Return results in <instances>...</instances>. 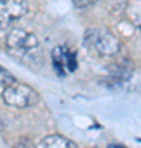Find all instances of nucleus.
<instances>
[{
  "instance_id": "obj_5",
  "label": "nucleus",
  "mask_w": 141,
  "mask_h": 148,
  "mask_svg": "<svg viewBox=\"0 0 141 148\" xmlns=\"http://www.w3.org/2000/svg\"><path fill=\"white\" fill-rule=\"evenodd\" d=\"M52 66L56 73L64 76L66 73H72L77 68L76 54L71 53L66 46H58L52 49Z\"/></svg>"
},
{
  "instance_id": "obj_4",
  "label": "nucleus",
  "mask_w": 141,
  "mask_h": 148,
  "mask_svg": "<svg viewBox=\"0 0 141 148\" xmlns=\"http://www.w3.org/2000/svg\"><path fill=\"white\" fill-rule=\"evenodd\" d=\"M28 13L26 0H0V28L8 30Z\"/></svg>"
},
{
  "instance_id": "obj_2",
  "label": "nucleus",
  "mask_w": 141,
  "mask_h": 148,
  "mask_svg": "<svg viewBox=\"0 0 141 148\" xmlns=\"http://www.w3.org/2000/svg\"><path fill=\"white\" fill-rule=\"evenodd\" d=\"M84 43L90 51L97 56L102 58H110L120 53V41L116 40L108 30L99 27V28H90L84 35Z\"/></svg>"
},
{
  "instance_id": "obj_1",
  "label": "nucleus",
  "mask_w": 141,
  "mask_h": 148,
  "mask_svg": "<svg viewBox=\"0 0 141 148\" xmlns=\"http://www.w3.org/2000/svg\"><path fill=\"white\" fill-rule=\"evenodd\" d=\"M7 49L21 61L35 59L40 53V40L36 35L25 28L12 27L7 35Z\"/></svg>"
},
{
  "instance_id": "obj_6",
  "label": "nucleus",
  "mask_w": 141,
  "mask_h": 148,
  "mask_svg": "<svg viewBox=\"0 0 141 148\" xmlns=\"http://www.w3.org/2000/svg\"><path fill=\"white\" fill-rule=\"evenodd\" d=\"M38 147H41V148H72V147H76V143L67 140L63 135H49V137H44L43 140H40Z\"/></svg>"
},
{
  "instance_id": "obj_7",
  "label": "nucleus",
  "mask_w": 141,
  "mask_h": 148,
  "mask_svg": "<svg viewBox=\"0 0 141 148\" xmlns=\"http://www.w3.org/2000/svg\"><path fill=\"white\" fill-rule=\"evenodd\" d=\"M13 81H16L15 76H13L12 73H8L5 68H2V66H0V86H3V87H5V86L12 84Z\"/></svg>"
},
{
  "instance_id": "obj_3",
  "label": "nucleus",
  "mask_w": 141,
  "mask_h": 148,
  "mask_svg": "<svg viewBox=\"0 0 141 148\" xmlns=\"http://www.w3.org/2000/svg\"><path fill=\"white\" fill-rule=\"evenodd\" d=\"M2 99L12 109H28V107L36 106L40 102V94H38V90H35L30 86L13 81L12 84L3 87Z\"/></svg>"
}]
</instances>
